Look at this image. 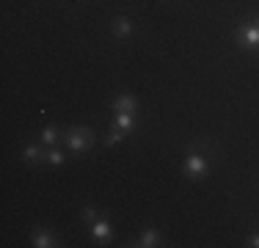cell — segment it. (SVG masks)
<instances>
[{
	"label": "cell",
	"instance_id": "1",
	"mask_svg": "<svg viewBox=\"0 0 259 248\" xmlns=\"http://www.w3.org/2000/svg\"><path fill=\"white\" fill-rule=\"evenodd\" d=\"M91 141H94V133L89 127H69L66 130V144H69V149L75 154H83L91 146Z\"/></svg>",
	"mask_w": 259,
	"mask_h": 248
},
{
	"label": "cell",
	"instance_id": "2",
	"mask_svg": "<svg viewBox=\"0 0 259 248\" xmlns=\"http://www.w3.org/2000/svg\"><path fill=\"white\" fill-rule=\"evenodd\" d=\"M185 174H188L190 179H204V174H207V160H204V154L190 152L188 157H185Z\"/></svg>",
	"mask_w": 259,
	"mask_h": 248
},
{
	"label": "cell",
	"instance_id": "3",
	"mask_svg": "<svg viewBox=\"0 0 259 248\" xmlns=\"http://www.w3.org/2000/svg\"><path fill=\"white\" fill-rule=\"evenodd\" d=\"M91 237H94L97 243H110V240H113V229H110V223L105 218H97L94 226H91Z\"/></svg>",
	"mask_w": 259,
	"mask_h": 248
},
{
	"label": "cell",
	"instance_id": "4",
	"mask_svg": "<svg viewBox=\"0 0 259 248\" xmlns=\"http://www.w3.org/2000/svg\"><path fill=\"white\" fill-rule=\"evenodd\" d=\"M113 110L116 113H138V99H135L133 94H119L116 97V102H113Z\"/></svg>",
	"mask_w": 259,
	"mask_h": 248
},
{
	"label": "cell",
	"instance_id": "5",
	"mask_svg": "<svg viewBox=\"0 0 259 248\" xmlns=\"http://www.w3.org/2000/svg\"><path fill=\"white\" fill-rule=\"evenodd\" d=\"M240 39H243L245 50H259V28L256 25H245V28L240 30Z\"/></svg>",
	"mask_w": 259,
	"mask_h": 248
},
{
	"label": "cell",
	"instance_id": "6",
	"mask_svg": "<svg viewBox=\"0 0 259 248\" xmlns=\"http://www.w3.org/2000/svg\"><path fill=\"white\" fill-rule=\"evenodd\" d=\"M133 30H135V25L130 17H116L113 20V33L119 36V39H127V36H133Z\"/></svg>",
	"mask_w": 259,
	"mask_h": 248
},
{
	"label": "cell",
	"instance_id": "7",
	"mask_svg": "<svg viewBox=\"0 0 259 248\" xmlns=\"http://www.w3.org/2000/svg\"><path fill=\"white\" fill-rule=\"evenodd\" d=\"M113 127H119L121 133H133L135 130V113H116V119H113Z\"/></svg>",
	"mask_w": 259,
	"mask_h": 248
},
{
	"label": "cell",
	"instance_id": "8",
	"mask_svg": "<svg viewBox=\"0 0 259 248\" xmlns=\"http://www.w3.org/2000/svg\"><path fill=\"white\" fill-rule=\"evenodd\" d=\"M22 160L25 163H39V160H45V152H41L39 144H28L25 152H22Z\"/></svg>",
	"mask_w": 259,
	"mask_h": 248
},
{
	"label": "cell",
	"instance_id": "9",
	"mask_svg": "<svg viewBox=\"0 0 259 248\" xmlns=\"http://www.w3.org/2000/svg\"><path fill=\"white\" fill-rule=\"evenodd\" d=\"M33 245L36 248H50V245H55V240H53V234L47 232V229H36L33 232Z\"/></svg>",
	"mask_w": 259,
	"mask_h": 248
},
{
	"label": "cell",
	"instance_id": "10",
	"mask_svg": "<svg viewBox=\"0 0 259 248\" xmlns=\"http://www.w3.org/2000/svg\"><path fill=\"white\" fill-rule=\"evenodd\" d=\"M138 245H144V248H155V245H160V234L155 232V229H146V232L141 234Z\"/></svg>",
	"mask_w": 259,
	"mask_h": 248
},
{
	"label": "cell",
	"instance_id": "11",
	"mask_svg": "<svg viewBox=\"0 0 259 248\" xmlns=\"http://www.w3.org/2000/svg\"><path fill=\"white\" fill-rule=\"evenodd\" d=\"M45 160L50 166H64L66 163V154L61 152V149H50V152H45Z\"/></svg>",
	"mask_w": 259,
	"mask_h": 248
},
{
	"label": "cell",
	"instance_id": "12",
	"mask_svg": "<svg viewBox=\"0 0 259 248\" xmlns=\"http://www.w3.org/2000/svg\"><path fill=\"white\" fill-rule=\"evenodd\" d=\"M55 141H58V130L53 127V124H47L45 130H41V144H47V146H53Z\"/></svg>",
	"mask_w": 259,
	"mask_h": 248
},
{
	"label": "cell",
	"instance_id": "13",
	"mask_svg": "<svg viewBox=\"0 0 259 248\" xmlns=\"http://www.w3.org/2000/svg\"><path fill=\"white\" fill-rule=\"evenodd\" d=\"M121 138H127V133H121L119 127H113V133H110V135H105V144H108V146H116Z\"/></svg>",
	"mask_w": 259,
	"mask_h": 248
},
{
	"label": "cell",
	"instance_id": "14",
	"mask_svg": "<svg viewBox=\"0 0 259 248\" xmlns=\"http://www.w3.org/2000/svg\"><path fill=\"white\" fill-rule=\"evenodd\" d=\"M80 218L89 221V223H94L97 221V210L94 207H83V210H80Z\"/></svg>",
	"mask_w": 259,
	"mask_h": 248
},
{
	"label": "cell",
	"instance_id": "15",
	"mask_svg": "<svg viewBox=\"0 0 259 248\" xmlns=\"http://www.w3.org/2000/svg\"><path fill=\"white\" fill-rule=\"evenodd\" d=\"M248 245H254V248H259V234H251V237H248Z\"/></svg>",
	"mask_w": 259,
	"mask_h": 248
},
{
	"label": "cell",
	"instance_id": "16",
	"mask_svg": "<svg viewBox=\"0 0 259 248\" xmlns=\"http://www.w3.org/2000/svg\"><path fill=\"white\" fill-rule=\"evenodd\" d=\"M254 25H256V28H259V14H256V17H254Z\"/></svg>",
	"mask_w": 259,
	"mask_h": 248
}]
</instances>
